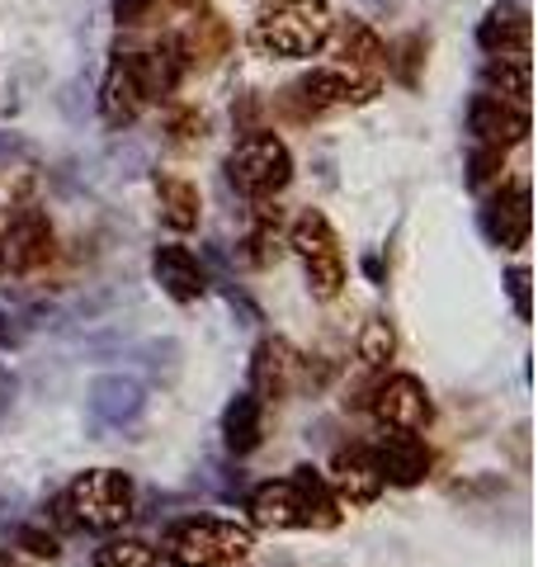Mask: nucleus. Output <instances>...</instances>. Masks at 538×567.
Returning a JSON list of instances; mask_svg holds the SVG:
<instances>
[{
    "instance_id": "obj_32",
    "label": "nucleus",
    "mask_w": 538,
    "mask_h": 567,
    "mask_svg": "<svg viewBox=\"0 0 538 567\" xmlns=\"http://www.w3.org/2000/svg\"><path fill=\"white\" fill-rule=\"evenodd\" d=\"M0 270H6V256H0Z\"/></svg>"
},
{
    "instance_id": "obj_2",
    "label": "nucleus",
    "mask_w": 538,
    "mask_h": 567,
    "mask_svg": "<svg viewBox=\"0 0 538 567\" xmlns=\"http://www.w3.org/2000/svg\"><path fill=\"white\" fill-rule=\"evenodd\" d=\"M335 33V14L327 0H275L256 20V48L265 58H312Z\"/></svg>"
},
{
    "instance_id": "obj_27",
    "label": "nucleus",
    "mask_w": 538,
    "mask_h": 567,
    "mask_svg": "<svg viewBox=\"0 0 538 567\" xmlns=\"http://www.w3.org/2000/svg\"><path fill=\"white\" fill-rule=\"evenodd\" d=\"M500 166H506V152L500 147H473V185H487V181H496L500 175Z\"/></svg>"
},
{
    "instance_id": "obj_22",
    "label": "nucleus",
    "mask_w": 538,
    "mask_h": 567,
    "mask_svg": "<svg viewBox=\"0 0 538 567\" xmlns=\"http://www.w3.org/2000/svg\"><path fill=\"white\" fill-rule=\"evenodd\" d=\"M487 81H492V95L510 100V104H525V110H529V52H506V58H492L487 62Z\"/></svg>"
},
{
    "instance_id": "obj_3",
    "label": "nucleus",
    "mask_w": 538,
    "mask_h": 567,
    "mask_svg": "<svg viewBox=\"0 0 538 567\" xmlns=\"http://www.w3.org/2000/svg\"><path fill=\"white\" fill-rule=\"evenodd\" d=\"M250 548H256L250 525L213 520V516L175 520L166 535H161V558L170 567H227V563H241Z\"/></svg>"
},
{
    "instance_id": "obj_4",
    "label": "nucleus",
    "mask_w": 538,
    "mask_h": 567,
    "mask_svg": "<svg viewBox=\"0 0 538 567\" xmlns=\"http://www.w3.org/2000/svg\"><path fill=\"white\" fill-rule=\"evenodd\" d=\"M293 181V152L283 147V137L275 133H246L237 147H231L227 156V185L241 194V199H275V194H283Z\"/></svg>"
},
{
    "instance_id": "obj_17",
    "label": "nucleus",
    "mask_w": 538,
    "mask_h": 567,
    "mask_svg": "<svg viewBox=\"0 0 538 567\" xmlns=\"http://www.w3.org/2000/svg\"><path fill=\"white\" fill-rule=\"evenodd\" d=\"M175 48H179V58H185V66L208 71V66H218V62L227 58V52H231V29H227L223 14L199 10V14L189 20L185 39H179Z\"/></svg>"
},
{
    "instance_id": "obj_8",
    "label": "nucleus",
    "mask_w": 538,
    "mask_h": 567,
    "mask_svg": "<svg viewBox=\"0 0 538 567\" xmlns=\"http://www.w3.org/2000/svg\"><path fill=\"white\" fill-rule=\"evenodd\" d=\"M0 256L14 275H39L58 256V233H52L48 213L39 204H14L10 208V223L0 233Z\"/></svg>"
},
{
    "instance_id": "obj_24",
    "label": "nucleus",
    "mask_w": 538,
    "mask_h": 567,
    "mask_svg": "<svg viewBox=\"0 0 538 567\" xmlns=\"http://www.w3.org/2000/svg\"><path fill=\"white\" fill-rule=\"evenodd\" d=\"M392 354H397V331H392L387 317L364 322V331H359V360H364L369 369H383Z\"/></svg>"
},
{
    "instance_id": "obj_28",
    "label": "nucleus",
    "mask_w": 538,
    "mask_h": 567,
    "mask_svg": "<svg viewBox=\"0 0 538 567\" xmlns=\"http://www.w3.org/2000/svg\"><path fill=\"white\" fill-rule=\"evenodd\" d=\"M118 20L123 24H147L152 20V0H114Z\"/></svg>"
},
{
    "instance_id": "obj_12",
    "label": "nucleus",
    "mask_w": 538,
    "mask_h": 567,
    "mask_svg": "<svg viewBox=\"0 0 538 567\" xmlns=\"http://www.w3.org/2000/svg\"><path fill=\"white\" fill-rule=\"evenodd\" d=\"M298 374H302V354L283 341V336H269L260 341L256 360H250V383H256V398L269 406V402H289V393L298 388Z\"/></svg>"
},
{
    "instance_id": "obj_18",
    "label": "nucleus",
    "mask_w": 538,
    "mask_h": 567,
    "mask_svg": "<svg viewBox=\"0 0 538 567\" xmlns=\"http://www.w3.org/2000/svg\"><path fill=\"white\" fill-rule=\"evenodd\" d=\"M477 43L492 52V58H506V52H529V10L519 0H500L487 10V20L477 29Z\"/></svg>"
},
{
    "instance_id": "obj_9",
    "label": "nucleus",
    "mask_w": 538,
    "mask_h": 567,
    "mask_svg": "<svg viewBox=\"0 0 538 567\" xmlns=\"http://www.w3.org/2000/svg\"><path fill=\"white\" fill-rule=\"evenodd\" d=\"M369 412L383 431H425L435 421V402H430L425 383L416 374H387L369 398Z\"/></svg>"
},
{
    "instance_id": "obj_1",
    "label": "nucleus",
    "mask_w": 538,
    "mask_h": 567,
    "mask_svg": "<svg viewBox=\"0 0 538 567\" xmlns=\"http://www.w3.org/2000/svg\"><path fill=\"white\" fill-rule=\"evenodd\" d=\"M335 492L317 468H293L289 477L260 483L250 492V520L260 529H335L340 525Z\"/></svg>"
},
{
    "instance_id": "obj_15",
    "label": "nucleus",
    "mask_w": 538,
    "mask_h": 567,
    "mask_svg": "<svg viewBox=\"0 0 538 567\" xmlns=\"http://www.w3.org/2000/svg\"><path fill=\"white\" fill-rule=\"evenodd\" d=\"M373 458H379V468H383V483H392V487H416L430 473V450L416 431H383Z\"/></svg>"
},
{
    "instance_id": "obj_5",
    "label": "nucleus",
    "mask_w": 538,
    "mask_h": 567,
    "mask_svg": "<svg viewBox=\"0 0 538 567\" xmlns=\"http://www.w3.org/2000/svg\"><path fill=\"white\" fill-rule=\"evenodd\" d=\"M133 502H137V492H133V477L128 473H118V468H90V473H81L76 483L66 487V502L62 506L71 511V520H76L81 529L110 535V529L133 520Z\"/></svg>"
},
{
    "instance_id": "obj_10",
    "label": "nucleus",
    "mask_w": 538,
    "mask_h": 567,
    "mask_svg": "<svg viewBox=\"0 0 538 567\" xmlns=\"http://www.w3.org/2000/svg\"><path fill=\"white\" fill-rule=\"evenodd\" d=\"M468 133L482 142V147H500L510 152L519 142L529 137V110L525 104H510L492 91H482L473 104H468Z\"/></svg>"
},
{
    "instance_id": "obj_13",
    "label": "nucleus",
    "mask_w": 538,
    "mask_h": 567,
    "mask_svg": "<svg viewBox=\"0 0 538 567\" xmlns=\"http://www.w3.org/2000/svg\"><path fill=\"white\" fill-rule=\"evenodd\" d=\"M147 85H142V66H137V52H118L110 76H104L100 85V110L104 118L114 123V128H123V123H133L142 110H147Z\"/></svg>"
},
{
    "instance_id": "obj_21",
    "label": "nucleus",
    "mask_w": 538,
    "mask_h": 567,
    "mask_svg": "<svg viewBox=\"0 0 538 567\" xmlns=\"http://www.w3.org/2000/svg\"><path fill=\"white\" fill-rule=\"evenodd\" d=\"M223 435H227V450L231 454H250L265 440V402L256 393H241L237 402L227 406Z\"/></svg>"
},
{
    "instance_id": "obj_11",
    "label": "nucleus",
    "mask_w": 538,
    "mask_h": 567,
    "mask_svg": "<svg viewBox=\"0 0 538 567\" xmlns=\"http://www.w3.org/2000/svg\"><path fill=\"white\" fill-rule=\"evenodd\" d=\"M321 477H327V487L335 492L340 506H369V502H379V492L387 487L379 458H373L369 445L340 450V454L331 458V473H321Z\"/></svg>"
},
{
    "instance_id": "obj_26",
    "label": "nucleus",
    "mask_w": 538,
    "mask_h": 567,
    "mask_svg": "<svg viewBox=\"0 0 538 567\" xmlns=\"http://www.w3.org/2000/svg\"><path fill=\"white\" fill-rule=\"evenodd\" d=\"M166 133H170L175 147H189V142H204V133H208V118H204L199 110H170V118H166Z\"/></svg>"
},
{
    "instance_id": "obj_23",
    "label": "nucleus",
    "mask_w": 538,
    "mask_h": 567,
    "mask_svg": "<svg viewBox=\"0 0 538 567\" xmlns=\"http://www.w3.org/2000/svg\"><path fill=\"white\" fill-rule=\"evenodd\" d=\"M279 227H283V213H279V204L260 199V208H256V223H250V237H246V246H250V260H256V265L279 260Z\"/></svg>"
},
{
    "instance_id": "obj_29",
    "label": "nucleus",
    "mask_w": 538,
    "mask_h": 567,
    "mask_svg": "<svg viewBox=\"0 0 538 567\" xmlns=\"http://www.w3.org/2000/svg\"><path fill=\"white\" fill-rule=\"evenodd\" d=\"M24 544H33L29 554H39V558H58V539H43V535H33V529H24Z\"/></svg>"
},
{
    "instance_id": "obj_30",
    "label": "nucleus",
    "mask_w": 538,
    "mask_h": 567,
    "mask_svg": "<svg viewBox=\"0 0 538 567\" xmlns=\"http://www.w3.org/2000/svg\"><path fill=\"white\" fill-rule=\"evenodd\" d=\"M510 289H515L519 312H529V275H525V270H515V275H510Z\"/></svg>"
},
{
    "instance_id": "obj_7",
    "label": "nucleus",
    "mask_w": 538,
    "mask_h": 567,
    "mask_svg": "<svg viewBox=\"0 0 538 567\" xmlns=\"http://www.w3.org/2000/svg\"><path fill=\"white\" fill-rule=\"evenodd\" d=\"M373 95H379V76H364V71L350 66H317L289 91V104H298V114H327V110H350V104H369Z\"/></svg>"
},
{
    "instance_id": "obj_20",
    "label": "nucleus",
    "mask_w": 538,
    "mask_h": 567,
    "mask_svg": "<svg viewBox=\"0 0 538 567\" xmlns=\"http://www.w3.org/2000/svg\"><path fill=\"white\" fill-rule=\"evenodd\" d=\"M387 62H392L387 58V43L364 20H345V24H340V66L364 71V76H379Z\"/></svg>"
},
{
    "instance_id": "obj_6",
    "label": "nucleus",
    "mask_w": 538,
    "mask_h": 567,
    "mask_svg": "<svg viewBox=\"0 0 538 567\" xmlns=\"http://www.w3.org/2000/svg\"><path fill=\"white\" fill-rule=\"evenodd\" d=\"M289 246L302 260V275H308V289L317 298H335L345 289V251H340V237L327 213H317V208L298 213L289 227Z\"/></svg>"
},
{
    "instance_id": "obj_14",
    "label": "nucleus",
    "mask_w": 538,
    "mask_h": 567,
    "mask_svg": "<svg viewBox=\"0 0 538 567\" xmlns=\"http://www.w3.org/2000/svg\"><path fill=\"white\" fill-rule=\"evenodd\" d=\"M482 227H487V237L500 246V251H519V246L529 241V227H534L529 185H500L492 194L487 213H482Z\"/></svg>"
},
{
    "instance_id": "obj_25",
    "label": "nucleus",
    "mask_w": 538,
    "mask_h": 567,
    "mask_svg": "<svg viewBox=\"0 0 538 567\" xmlns=\"http://www.w3.org/2000/svg\"><path fill=\"white\" fill-rule=\"evenodd\" d=\"M95 567H156V548L147 539H110L95 554Z\"/></svg>"
},
{
    "instance_id": "obj_31",
    "label": "nucleus",
    "mask_w": 538,
    "mask_h": 567,
    "mask_svg": "<svg viewBox=\"0 0 538 567\" xmlns=\"http://www.w3.org/2000/svg\"><path fill=\"white\" fill-rule=\"evenodd\" d=\"M0 567H20V563H14V558H6V554H0Z\"/></svg>"
},
{
    "instance_id": "obj_19",
    "label": "nucleus",
    "mask_w": 538,
    "mask_h": 567,
    "mask_svg": "<svg viewBox=\"0 0 538 567\" xmlns=\"http://www.w3.org/2000/svg\"><path fill=\"white\" fill-rule=\"evenodd\" d=\"M156 204H161V223L170 233H194L204 218V194L185 175H156Z\"/></svg>"
},
{
    "instance_id": "obj_16",
    "label": "nucleus",
    "mask_w": 538,
    "mask_h": 567,
    "mask_svg": "<svg viewBox=\"0 0 538 567\" xmlns=\"http://www.w3.org/2000/svg\"><path fill=\"white\" fill-rule=\"evenodd\" d=\"M152 275L175 303H199V298L208 293V275H204V265L189 246H156Z\"/></svg>"
}]
</instances>
